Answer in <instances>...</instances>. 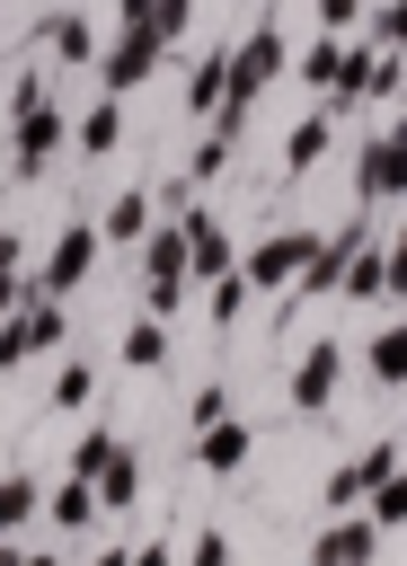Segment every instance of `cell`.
Listing matches in <instances>:
<instances>
[{"label":"cell","mask_w":407,"mask_h":566,"mask_svg":"<svg viewBox=\"0 0 407 566\" xmlns=\"http://www.w3.org/2000/svg\"><path fill=\"white\" fill-rule=\"evenodd\" d=\"M186 292H195L186 230H177V221H150V230H142V310H150V318H177Z\"/></svg>","instance_id":"1"},{"label":"cell","mask_w":407,"mask_h":566,"mask_svg":"<svg viewBox=\"0 0 407 566\" xmlns=\"http://www.w3.org/2000/svg\"><path fill=\"white\" fill-rule=\"evenodd\" d=\"M62 142H71V115H62L53 97L18 106V115H9V177H18V186H35V177L62 159Z\"/></svg>","instance_id":"2"},{"label":"cell","mask_w":407,"mask_h":566,"mask_svg":"<svg viewBox=\"0 0 407 566\" xmlns=\"http://www.w3.org/2000/svg\"><path fill=\"white\" fill-rule=\"evenodd\" d=\"M283 62H292V44H283V27L265 18V27H248L239 44H230V88L221 97H239V106H257L274 80H283Z\"/></svg>","instance_id":"3"},{"label":"cell","mask_w":407,"mask_h":566,"mask_svg":"<svg viewBox=\"0 0 407 566\" xmlns=\"http://www.w3.org/2000/svg\"><path fill=\"white\" fill-rule=\"evenodd\" d=\"M168 53H177V44H168L159 27H124V35L97 53V80H106V97H133V88H142V80H150Z\"/></svg>","instance_id":"4"},{"label":"cell","mask_w":407,"mask_h":566,"mask_svg":"<svg viewBox=\"0 0 407 566\" xmlns=\"http://www.w3.org/2000/svg\"><path fill=\"white\" fill-rule=\"evenodd\" d=\"M97 221H62L53 230V248H44V265H35V292H53V301H71L80 283H88V265H97Z\"/></svg>","instance_id":"5"},{"label":"cell","mask_w":407,"mask_h":566,"mask_svg":"<svg viewBox=\"0 0 407 566\" xmlns=\"http://www.w3.org/2000/svg\"><path fill=\"white\" fill-rule=\"evenodd\" d=\"M345 371H354V354H345L336 336L301 345V363H292V407H301V416H327V407H336V389H345Z\"/></svg>","instance_id":"6"},{"label":"cell","mask_w":407,"mask_h":566,"mask_svg":"<svg viewBox=\"0 0 407 566\" xmlns=\"http://www.w3.org/2000/svg\"><path fill=\"white\" fill-rule=\"evenodd\" d=\"M407 186V133H372L354 150V203H398Z\"/></svg>","instance_id":"7"},{"label":"cell","mask_w":407,"mask_h":566,"mask_svg":"<svg viewBox=\"0 0 407 566\" xmlns=\"http://www.w3.org/2000/svg\"><path fill=\"white\" fill-rule=\"evenodd\" d=\"M301 256H310V230H265V239L239 256V274H248V292H283V283L301 274Z\"/></svg>","instance_id":"8"},{"label":"cell","mask_w":407,"mask_h":566,"mask_svg":"<svg viewBox=\"0 0 407 566\" xmlns=\"http://www.w3.org/2000/svg\"><path fill=\"white\" fill-rule=\"evenodd\" d=\"M248 451H257V424H239V407L212 416V424H195V469H204V478H239Z\"/></svg>","instance_id":"9"},{"label":"cell","mask_w":407,"mask_h":566,"mask_svg":"<svg viewBox=\"0 0 407 566\" xmlns=\"http://www.w3.org/2000/svg\"><path fill=\"white\" fill-rule=\"evenodd\" d=\"M177 230H186V265H195V283H212L221 265H239V248H230V230H221V212H204V203H186V212H168Z\"/></svg>","instance_id":"10"},{"label":"cell","mask_w":407,"mask_h":566,"mask_svg":"<svg viewBox=\"0 0 407 566\" xmlns=\"http://www.w3.org/2000/svg\"><path fill=\"white\" fill-rule=\"evenodd\" d=\"M380 557V531H372V513L354 504V513H336L327 531H319V548H310V566H372Z\"/></svg>","instance_id":"11"},{"label":"cell","mask_w":407,"mask_h":566,"mask_svg":"<svg viewBox=\"0 0 407 566\" xmlns=\"http://www.w3.org/2000/svg\"><path fill=\"white\" fill-rule=\"evenodd\" d=\"M35 53H53V62H71V71H88V62H97V27H88L80 9H53V18L35 27Z\"/></svg>","instance_id":"12"},{"label":"cell","mask_w":407,"mask_h":566,"mask_svg":"<svg viewBox=\"0 0 407 566\" xmlns=\"http://www.w3.org/2000/svg\"><path fill=\"white\" fill-rule=\"evenodd\" d=\"M150 221H159L150 186H124V195H115V203L97 212V239H106V248H142V230H150Z\"/></svg>","instance_id":"13"},{"label":"cell","mask_w":407,"mask_h":566,"mask_svg":"<svg viewBox=\"0 0 407 566\" xmlns=\"http://www.w3.org/2000/svg\"><path fill=\"white\" fill-rule=\"evenodd\" d=\"M327 142H336V115L319 106V115H301L292 133H283V177H310L319 159H327Z\"/></svg>","instance_id":"14"},{"label":"cell","mask_w":407,"mask_h":566,"mask_svg":"<svg viewBox=\"0 0 407 566\" xmlns=\"http://www.w3.org/2000/svg\"><path fill=\"white\" fill-rule=\"evenodd\" d=\"M44 522L88 539V531H97V486H88V478H62V486H44Z\"/></svg>","instance_id":"15"},{"label":"cell","mask_w":407,"mask_h":566,"mask_svg":"<svg viewBox=\"0 0 407 566\" xmlns=\"http://www.w3.org/2000/svg\"><path fill=\"white\" fill-rule=\"evenodd\" d=\"M18 318H27V345H35V354H62V345H71V310H62L53 292H27Z\"/></svg>","instance_id":"16"},{"label":"cell","mask_w":407,"mask_h":566,"mask_svg":"<svg viewBox=\"0 0 407 566\" xmlns=\"http://www.w3.org/2000/svg\"><path fill=\"white\" fill-rule=\"evenodd\" d=\"M168 354H177V345H168V318H150V310H142V318L124 327V345H115V363H124V371H159Z\"/></svg>","instance_id":"17"},{"label":"cell","mask_w":407,"mask_h":566,"mask_svg":"<svg viewBox=\"0 0 407 566\" xmlns=\"http://www.w3.org/2000/svg\"><path fill=\"white\" fill-rule=\"evenodd\" d=\"M35 513H44V478H35V469H9V478H0V539H18Z\"/></svg>","instance_id":"18"},{"label":"cell","mask_w":407,"mask_h":566,"mask_svg":"<svg viewBox=\"0 0 407 566\" xmlns=\"http://www.w3.org/2000/svg\"><path fill=\"white\" fill-rule=\"evenodd\" d=\"M363 371H372L380 389H398V380H407V327H398V318H380V327H372V345H363Z\"/></svg>","instance_id":"19"},{"label":"cell","mask_w":407,"mask_h":566,"mask_svg":"<svg viewBox=\"0 0 407 566\" xmlns=\"http://www.w3.org/2000/svg\"><path fill=\"white\" fill-rule=\"evenodd\" d=\"M221 88H230V44H212V53L186 71V115H212V106H221Z\"/></svg>","instance_id":"20"},{"label":"cell","mask_w":407,"mask_h":566,"mask_svg":"<svg viewBox=\"0 0 407 566\" xmlns=\"http://www.w3.org/2000/svg\"><path fill=\"white\" fill-rule=\"evenodd\" d=\"M71 142H80L88 159H106V150L124 142V97H97V106H88V115L71 124Z\"/></svg>","instance_id":"21"},{"label":"cell","mask_w":407,"mask_h":566,"mask_svg":"<svg viewBox=\"0 0 407 566\" xmlns=\"http://www.w3.org/2000/svg\"><path fill=\"white\" fill-rule=\"evenodd\" d=\"M124 504H142V460L115 442V460L97 469V513H124Z\"/></svg>","instance_id":"22"},{"label":"cell","mask_w":407,"mask_h":566,"mask_svg":"<svg viewBox=\"0 0 407 566\" xmlns=\"http://www.w3.org/2000/svg\"><path fill=\"white\" fill-rule=\"evenodd\" d=\"M248 301H257V292H248V274H239V265H221V274H212V292H204L212 336H221V327H239V318H248Z\"/></svg>","instance_id":"23"},{"label":"cell","mask_w":407,"mask_h":566,"mask_svg":"<svg viewBox=\"0 0 407 566\" xmlns=\"http://www.w3.org/2000/svg\"><path fill=\"white\" fill-rule=\"evenodd\" d=\"M53 407H62V416H88V407H97V363L71 354V363L53 371Z\"/></svg>","instance_id":"24"},{"label":"cell","mask_w":407,"mask_h":566,"mask_svg":"<svg viewBox=\"0 0 407 566\" xmlns=\"http://www.w3.org/2000/svg\"><path fill=\"white\" fill-rule=\"evenodd\" d=\"M106 460H115V424H80V442H71V469H62V478H88V486H97V469H106Z\"/></svg>","instance_id":"25"},{"label":"cell","mask_w":407,"mask_h":566,"mask_svg":"<svg viewBox=\"0 0 407 566\" xmlns=\"http://www.w3.org/2000/svg\"><path fill=\"white\" fill-rule=\"evenodd\" d=\"M354 35H363V44H380V53H398V35H407V9H398V0H372Z\"/></svg>","instance_id":"26"},{"label":"cell","mask_w":407,"mask_h":566,"mask_svg":"<svg viewBox=\"0 0 407 566\" xmlns=\"http://www.w3.org/2000/svg\"><path fill=\"white\" fill-rule=\"evenodd\" d=\"M230 150H239V142H230V133H204V142H195V150H186V186H212V177H221V168H230Z\"/></svg>","instance_id":"27"},{"label":"cell","mask_w":407,"mask_h":566,"mask_svg":"<svg viewBox=\"0 0 407 566\" xmlns=\"http://www.w3.org/2000/svg\"><path fill=\"white\" fill-rule=\"evenodd\" d=\"M363 504H372V531H380V539H389V531H398V522H407V478H380V486H372V495H363Z\"/></svg>","instance_id":"28"},{"label":"cell","mask_w":407,"mask_h":566,"mask_svg":"<svg viewBox=\"0 0 407 566\" xmlns=\"http://www.w3.org/2000/svg\"><path fill=\"white\" fill-rule=\"evenodd\" d=\"M27 363H35V345H27V318L9 310V318H0V380H9V371H27Z\"/></svg>","instance_id":"29"},{"label":"cell","mask_w":407,"mask_h":566,"mask_svg":"<svg viewBox=\"0 0 407 566\" xmlns=\"http://www.w3.org/2000/svg\"><path fill=\"white\" fill-rule=\"evenodd\" d=\"M354 469H363V495H372L380 478H398V433H380V442H372V451H363Z\"/></svg>","instance_id":"30"},{"label":"cell","mask_w":407,"mask_h":566,"mask_svg":"<svg viewBox=\"0 0 407 566\" xmlns=\"http://www.w3.org/2000/svg\"><path fill=\"white\" fill-rule=\"evenodd\" d=\"M319 504H327V513H354V504H363V469H354V460L327 469V495H319Z\"/></svg>","instance_id":"31"},{"label":"cell","mask_w":407,"mask_h":566,"mask_svg":"<svg viewBox=\"0 0 407 566\" xmlns=\"http://www.w3.org/2000/svg\"><path fill=\"white\" fill-rule=\"evenodd\" d=\"M230 557H239V548H230V531L212 522V531H195V548H186L177 566H230Z\"/></svg>","instance_id":"32"},{"label":"cell","mask_w":407,"mask_h":566,"mask_svg":"<svg viewBox=\"0 0 407 566\" xmlns=\"http://www.w3.org/2000/svg\"><path fill=\"white\" fill-rule=\"evenodd\" d=\"M150 27H159V35H168V44H177V35H186V27H195V0H150Z\"/></svg>","instance_id":"33"},{"label":"cell","mask_w":407,"mask_h":566,"mask_svg":"<svg viewBox=\"0 0 407 566\" xmlns=\"http://www.w3.org/2000/svg\"><path fill=\"white\" fill-rule=\"evenodd\" d=\"M212 416H230V389H221V380H204V389H195V407H186V424H212Z\"/></svg>","instance_id":"34"},{"label":"cell","mask_w":407,"mask_h":566,"mask_svg":"<svg viewBox=\"0 0 407 566\" xmlns=\"http://www.w3.org/2000/svg\"><path fill=\"white\" fill-rule=\"evenodd\" d=\"M319 27H327V35H354V27H363V0H319Z\"/></svg>","instance_id":"35"},{"label":"cell","mask_w":407,"mask_h":566,"mask_svg":"<svg viewBox=\"0 0 407 566\" xmlns=\"http://www.w3.org/2000/svg\"><path fill=\"white\" fill-rule=\"evenodd\" d=\"M27 292H35V274H27V265H18V274H0V318H9V310H18Z\"/></svg>","instance_id":"36"},{"label":"cell","mask_w":407,"mask_h":566,"mask_svg":"<svg viewBox=\"0 0 407 566\" xmlns=\"http://www.w3.org/2000/svg\"><path fill=\"white\" fill-rule=\"evenodd\" d=\"M124 566H177V548L168 539H142V548H124Z\"/></svg>","instance_id":"37"},{"label":"cell","mask_w":407,"mask_h":566,"mask_svg":"<svg viewBox=\"0 0 407 566\" xmlns=\"http://www.w3.org/2000/svg\"><path fill=\"white\" fill-rule=\"evenodd\" d=\"M0 566H62L53 548H18V539H0Z\"/></svg>","instance_id":"38"},{"label":"cell","mask_w":407,"mask_h":566,"mask_svg":"<svg viewBox=\"0 0 407 566\" xmlns=\"http://www.w3.org/2000/svg\"><path fill=\"white\" fill-rule=\"evenodd\" d=\"M18 265H27V239H18L9 221H0V274H18Z\"/></svg>","instance_id":"39"},{"label":"cell","mask_w":407,"mask_h":566,"mask_svg":"<svg viewBox=\"0 0 407 566\" xmlns=\"http://www.w3.org/2000/svg\"><path fill=\"white\" fill-rule=\"evenodd\" d=\"M88 566H124V548H97V557H88Z\"/></svg>","instance_id":"40"}]
</instances>
